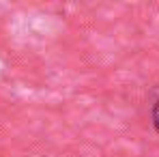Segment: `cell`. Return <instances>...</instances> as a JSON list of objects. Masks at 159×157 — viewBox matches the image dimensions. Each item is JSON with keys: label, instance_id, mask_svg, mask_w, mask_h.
Instances as JSON below:
<instances>
[{"label": "cell", "instance_id": "obj_1", "mask_svg": "<svg viewBox=\"0 0 159 157\" xmlns=\"http://www.w3.org/2000/svg\"><path fill=\"white\" fill-rule=\"evenodd\" d=\"M151 123H153L155 131L159 133V97L155 99V104L151 105Z\"/></svg>", "mask_w": 159, "mask_h": 157}]
</instances>
